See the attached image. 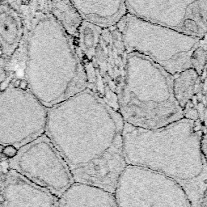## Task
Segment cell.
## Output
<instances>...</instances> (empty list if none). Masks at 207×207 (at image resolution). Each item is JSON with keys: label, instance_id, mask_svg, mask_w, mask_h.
Returning <instances> with one entry per match:
<instances>
[{"label": "cell", "instance_id": "6da1fadb", "mask_svg": "<svg viewBox=\"0 0 207 207\" xmlns=\"http://www.w3.org/2000/svg\"><path fill=\"white\" fill-rule=\"evenodd\" d=\"M119 112L88 88L48 108L45 134L68 166L75 182L114 193L127 166Z\"/></svg>", "mask_w": 207, "mask_h": 207}, {"label": "cell", "instance_id": "7a4b0ae2", "mask_svg": "<svg viewBox=\"0 0 207 207\" xmlns=\"http://www.w3.org/2000/svg\"><path fill=\"white\" fill-rule=\"evenodd\" d=\"M206 125L182 118L155 129L125 123L123 150L127 165L159 172L182 187L192 207H199L206 186Z\"/></svg>", "mask_w": 207, "mask_h": 207}, {"label": "cell", "instance_id": "3957f363", "mask_svg": "<svg viewBox=\"0 0 207 207\" xmlns=\"http://www.w3.org/2000/svg\"><path fill=\"white\" fill-rule=\"evenodd\" d=\"M25 31L24 80L47 108L87 88L71 36L48 12L33 11Z\"/></svg>", "mask_w": 207, "mask_h": 207}, {"label": "cell", "instance_id": "277c9868", "mask_svg": "<svg viewBox=\"0 0 207 207\" xmlns=\"http://www.w3.org/2000/svg\"><path fill=\"white\" fill-rule=\"evenodd\" d=\"M117 108L125 123L142 129H159L184 118L175 99L173 75L137 53L127 55Z\"/></svg>", "mask_w": 207, "mask_h": 207}, {"label": "cell", "instance_id": "5b68a950", "mask_svg": "<svg viewBox=\"0 0 207 207\" xmlns=\"http://www.w3.org/2000/svg\"><path fill=\"white\" fill-rule=\"evenodd\" d=\"M72 39L87 88L118 111L128 55L119 29L116 24L102 28L83 20Z\"/></svg>", "mask_w": 207, "mask_h": 207}, {"label": "cell", "instance_id": "8992f818", "mask_svg": "<svg viewBox=\"0 0 207 207\" xmlns=\"http://www.w3.org/2000/svg\"><path fill=\"white\" fill-rule=\"evenodd\" d=\"M116 26L128 54L146 56L171 75L192 68L191 56L203 39L143 20L129 13Z\"/></svg>", "mask_w": 207, "mask_h": 207}, {"label": "cell", "instance_id": "52a82bcc", "mask_svg": "<svg viewBox=\"0 0 207 207\" xmlns=\"http://www.w3.org/2000/svg\"><path fill=\"white\" fill-rule=\"evenodd\" d=\"M113 194L118 207H192L175 180L137 166H126Z\"/></svg>", "mask_w": 207, "mask_h": 207}, {"label": "cell", "instance_id": "ba28073f", "mask_svg": "<svg viewBox=\"0 0 207 207\" xmlns=\"http://www.w3.org/2000/svg\"><path fill=\"white\" fill-rule=\"evenodd\" d=\"M47 113L24 80L0 86V134L12 137L19 147L45 134Z\"/></svg>", "mask_w": 207, "mask_h": 207}, {"label": "cell", "instance_id": "9c48e42d", "mask_svg": "<svg viewBox=\"0 0 207 207\" xmlns=\"http://www.w3.org/2000/svg\"><path fill=\"white\" fill-rule=\"evenodd\" d=\"M127 13L189 36H206V0H126Z\"/></svg>", "mask_w": 207, "mask_h": 207}, {"label": "cell", "instance_id": "30bf717a", "mask_svg": "<svg viewBox=\"0 0 207 207\" xmlns=\"http://www.w3.org/2000/svg\"><path fill=\"white\" fill-rule=\"evenodd\" d=\"M22 149V170L30 182L57 198L75 182L66 163L45 134Z\"/></svg>", "mask_w": 207, "mask_h": 207}, {"label": "cell", "instance_id": "8fae6325", "mask_svg": "<svg viewBox=\"0 0 207 207\" xmlns=\"http://www.w3.org/2000/svg\"><path fill=\"white\" fill-rule=\"evenodd\" d=\"M82 20L102 28L115 25L127 14L126 0H70Z\"/></svg>", "mask_w": 207, "mask_h": 207}, {"label": "cell", "instance_id": "7c38bea8", "mask_svg": "<svg viewBox=\"0 0 207 207\" xmlns=\"http://www.w3.org/2000/svg\"><path fill=\"white\" fill-rule=\"evenodd\" d=\"M57 207H118L113 192L87 184L74 182L57 198Z\"/></svg>", "mask_w": 207, "mask_h": 207}, {"label": "cell", "instance_id": "4fadbf2b", "mask_svg": "<svg viewBox=\"0 0 207 207\" xmlns=\"http://www.w3.org/2000/svg\"><path fill=\"white\" fill-rule=\"evenodd\" d=\"M26 25L20 12L9 3H0V49L12 57L25 36Z\"/></svg>", "mask_w": 207, "mask_h": 207}, {"label": "cell", "instance_id": "5bb4252c", "mask_svg": "<svg viewBox=\"0 0 207 207\" xmlns=\"http://www.w3.org/2000/svg\"><path fill=\"white\" fill-rule=\"evenodd\" d=\"M46 10L57 19L66 33L74 37L83 20L70 0H45Z\"/></svg>", "mask_w": 207, "mask_h": 207}, {"label": "cell", "instance_id": "9a60e30c", "mask_svg": "<svg viewBox=\"0 0 207 207\" xmlns=\"http://www.w3.org/2000/svg\"><path fill=\"white\" fill-rule=\"evenodd\" d=\"M198 78V74L192 68L184 70L173 75L175 99L182 108V111L195 93Z\"/></svg>", "mask_w": 207, "mask_h": 207}, {"label": "cell", "instance_id": "2e32d148", "mask_svg": "<svg viewBox=\"0 0 207 207\" xmlns=\"http://www.w3.org/2000/svg\"><path fill=\"white\" fill-rule=\"evenodd\" d=\"M191 66L198 75H201L206 68V36L203 37L200 45L192 53Z\"/></svg>", "mask_w": 207, "mask_h": 207}, {"label": "cell", "instance_id": "e0dca14e", "mask_svg": "<svg viewBox=\"0 0 207 207\" xmlns=\"http://www.w3.org/2000/svg\"><path fill=\"white\" fill-rule=\"evenodd\" d=\"M19 150L14 145H7V147H4L3 153L4 156H6L8 159H12L18 155Z\"/></svg>", "mask_w": 207, "mask_h": 207}, {"label": "cell", "instance_id": "ac0fdd59", "mask_svg": "<svg viewBox=\"0 0 207 207\" xmlns=\"http://www.w3.org/2000/svg\"><path fill=\"white\" fill-rule=\"evenodd\" d=\"M7 78L6 61L0 57V86L3 85Z\"/></svg>", "mask_w": 207, "mask_h": 207}, {"label": "cell", "instance_id": "d6986e66", "mask_svg": "<svg viewBox=\"0 0 207 207\" xmlns=\"http://www.w3.org/2000/svg\"><path fill=\"white\" fill-rule=\"evenodd\" d=\"M5 201V198L3 195L0 194V203H3Z\"/></svg>", "mask_w": 207, "mask_h": 207}, {"label": "cell", "instance_id": "ffe728a7", "mask_svg": "<svg viewBox=\"0 0 207 207\" xmlns=\"http://www.w3.org/2000/svg\"><path fill=\"white\" fill-rule=\"evenodd\" d=\"M3 149H4V146H3V145H2V144H0V154L3 153Z\"/></svg>", "mask_w": 207, "mask_h": 207}]
</instances>
